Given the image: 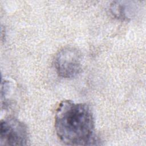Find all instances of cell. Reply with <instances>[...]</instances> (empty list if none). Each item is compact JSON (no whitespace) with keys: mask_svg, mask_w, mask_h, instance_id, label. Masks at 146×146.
<instances>
[{"mask_svg":"<svg viewBox=\"0 0 146 146\" xmlns=\"http://www.w3.org/2000/svg\"><path fill=\"white\" fill-rule=\"evenodd\" d=\"M55 128L59 139L67 145H92L96 141L92 113L86 104L62 101L55 112Z\"/></svg>","mask_w":146,"mask_h":146,"instance_id":"1","label":"cell"},{"mask_svg":"<svg viewBox=\"0 0 146 146\" xmlns=\"http://www.w3.org/2000/svg\"><path fill=\"white\" fill-rule=\"evenodd\" d=\"M55 70L59 76L71 78L78 75L82 68V55L76 48L68 46L62 48L54 59Z\"/></svg>","mask_w":146,"mask_h":146,"instance_id":"2","label":"cell"},{"mask_svg":"<svg viewBox=\"0 0 146 146\" xmlns=\"http://www.w3.org/2000/svg\"><path fill=\"white\" fill-rule=\"evenodd\" d=\"M28 132L26 125L14 118H7L1 122V145H26Z\"/></svg>","mask_w":146,"mask_h":146,"instance_id":"3","label":"cell"},{"mask_svg":"<svg viewBox=\"0 0 146 146\" xmlns=\"http://www.w3.org/2000/svg\"><path fill=\"white\" fill-rule=\"evenodd\" d=\"M136 2L131 1H113L110 5L111 14L116 18L123 21L132 19L137 10Z\"/></svg>","mask_w":146,"mask_h":146,"instance_id":"4","label":"cell"}]
</instances>
